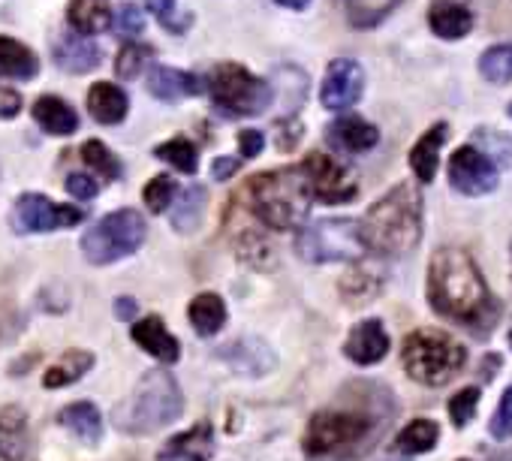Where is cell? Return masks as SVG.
<instances>
[{
  "instance_id": "obj_1",
  "label": "cell",
  "mask_w": 512,
  "mask_h": 461,
  "mask_svg": "<svg viewBox=\"0 0 512 461\" xmlns=\"http://www.w3.org/2000/svg\"><path fill=\"white\" fill-rule=\"evenodd\" d=\"M428 299L440 317L479 332H488L500 314V302L491 296L479 266L461 248L434 251L428 263Z\"/></svg>"
},
{
  "instance_id": "obj_2",
  "label": "cell",
  "mask_w": 512,
  "mask_h": 461,
  "mask_svg": "<svg viewBox=\"0 0 512 461\" xmlns=\"http://www.w3.org/2000/svg\"><path fill=\"white\" fill-rule=\"evenodd\" d=\"M386 419L374 407L344 404L311 416L305 431V455L311 461H350L359 458L383 431Z\"/></svg>"
},
{
  "instance_id": "obj_3",
  "label": "cell",
  "mask_w": 512,
  "mask_h": 461,
  "mask_svg": "<svg viewBox=\"0 0 512 461\" xmlns=\"http://www.w3.org/2000/svg\"><path fill=\"white\" fill-rule=\"evenodd\" d=\"M359 233L368 251L380 257H404L422 239V196L413 184H398L386 196H380L365 220L359 223Z\"/></svg>"
},
{
  "instance_id": "obj_4",
  "label": "cell",
  "mask_w": 512,
  "mask_h": 461,
  "mask_svg": "<svg viewBox=\"0 0 512 461\" xmlns=\"http://www.w3.org/2000/svg\"><path fill=\"white\" fill-rule=\"evenodd\" d=\"M244 196H247V208L256 214V220L272 229H281V233L284 229L302 226L311 211V202H314L302 166L253 175L244 187Z\"/></svg>"
},
{
  "instance_id": "obj_5",
  "label": "cell",
  "mask_w": 512,
  "mask_h": 461,
  "mask_svg": "<svg viewBox=\"0 0 512 461\" xmlns=\"http://www.w3.org/2000/svg\"><path fill=\"white\" fill-rule=\"evenodd\" d=\"M184 410V395L169 371H148L133 398L118 407V428L127 434H151L175 422Z\"/></svg>"
},
{
  "instance_id": "obj_6",
  "label": "cell",
  "mask_w": 512,
  "mask_h": 461,
  "mask_svg": "<svg viewBox=\"0 0 512 461\" xmlns=\"http://www.w3.org/2000/svg\"><path fill=\"white\" fill-rule=\"evenodd\" d=\"M404 371L422 386H443L449 383L467 362V350L437 329H416L404 338L401 347Z\"/></svg>"
},
{
  "instance_id": "obj_7",
  "label": "cell",
  "mask_w": 512,
  "mask_h": 461,
  "mask_svg": "<svg viewBox=\"0 0 512 461\" xmlns=\"http://www.w3.org/2000/svg\"><path fill=\"white\" fill-rule=\"evenodd\" d=\"M145 233V217L133 208H121L97 220L82 236V254L94 266H109L136 254L145 242Z\"/></svg>"
},
{
  "instance_id": "obj_8",
  "label": "cell",
  "mask_w": 512,
  "mask_h": 461,
  "mask_svg": "<svg viewBox=\"0 0 512 461\" xmlns=\"http://www.w3.org/2000/svg\"><path fill=\"white\" fill-rule=\"evenodd\" d=\"M214 106L229 115V118H241V115H263L272 100H275V85L263 82L260 76H253L250 70H244L241 64H220L211 70L208 79Z\"/></svg>"
},
{
  "instance_id": "obj_9",
  "label": "cell",
  "mask_w": 512,
  "mask_h": 461,
  "mask_svg": "<svg viewBox=\"0 0 512 461\" xmlns=\"http://www.w3.org/2000/svg\"><path fill=\"white\" fill-rule=\"evenodd\" d=\"M296 251L308 263H350L365 254V242L356 220L329 217L299 229Z\"/></svg>"
},
{
  "instance_id": "obj_10",
  "label": "cell",
  "mask_w": 512,
  "mask_h": 461,
  "mask_svg": "<svg viewBox=\"0 0 512 461\" xmlns=\"http://www.w3.org/2000/svg\"><path fill=\"white\" fill-rule=\"evenodd\" d=\"M85 220V211L76 205L55 202L43 193H22L10 211V226L19 236L25 233H55V229H70Z\"/></svg>"
},
{
  "instance_id": "obj_11",
  "label": "cell",
  "mask_w": 512,
  "mask_h": 461,
  "mask_svg": "<svg viewBox=\"0 0 512 461\" xmlns=\"http://www.w3.org/2000/svg\"><path fill=\"white\" fill-rule=\"evenodd\" d=\"M497 181H500L497 160L476 142L455 148V154L449 157V184L458 193L482 196V193H491L497 187Z\"/></svg>"
},
{
  "instance_id": "obj_12",
  "label": "cell",
  "mask_w": 512,
  "mask_h": 461,
  "mask_svg": "<svg viewBox=\"0 0 512 461\" xmlns=\"http://www.w3.org/2000/svg\"><path fill=\"white\" fill-rule=\"evenodd\" d=\"M302 172L308 178V187H311V196L323 205H341V202H350L359 187L350 175V169L344 163H338L332 154H308L305 163H302Z\"/></svg>"
},
{
  "instance_id": "obj_13",
  "label": "cell",
  "mask_w": 512,
  "mask_h": 461,
  "mask_svg": "<svg viewBox=\"0 0 512 461\" xmlns=\"http://www.w3.org/2000/svg\"><path fill=\"white\" fill-rule=\"evenodd\" d=\"M362 91H365V70H362V64L353 61V58H338L326 70V79H323V88H320V100H323L326 109L341 112V109L359 103Z\"/></svg>"
},
{
  "instance_id": "obj_14",
  "label": "cell",
  "mask_w": 512,
  "mask_h": 461,
  "mask_svg": "<svg viewBox=\"0 0 512 461\" xmlns=\"http://www.w3.org/2000/svg\"><path fill=\"white\" fill-rule=\"evenodd\" d=\"M326 139H329V145L335 151L365 154V151H371L380 142V130L374 124H368L365 118H359V115H344L335 124H329Z\"/></svg>"
},
{
  "instance_id": "obj_15",
  "label": "cell",
  "mask_w": 512,
  "mask_h": 461,
  "mask_svg": "<svg viewBox=\"0 0 512 461\" xmlns=\"http://www.w3.org/2000/svg\"><path fill=\"white\" fill-rule=\"evenodd\" d=\"M344 353L356 365H377L389 353V332L383 329L380 320H365L347 335Z\"/></svg>"
},
{
  "instance_id": "obj_16",
  "label": "cell",
  "mask_w": 512,
  "mask_h": 461,
  "mask_svg": "<svg viewBox=\"0 0 512 461\" xmlns=\"http://www.w3.org/2000/svg\"><path fill=\"white\" fill-rule=\"evenodd\" d=\"M428 25L440 40H464L473 31V10L467 0H434Z\"/></svg>"
},
{
  "instance_id": "obj_17",
  "label": "cell",
  "mask_w": 512,
  "mask_h": 461,
  "mask_svg": "<svg viewBox=\"0 0 512 461\" xmlns=\"http://www.w3.org/2000/svg\"><path fill=\"white\" fill-rule=\"evenodd\" d=\"M211 452H214V428L208 422H199L190 431L175 434L160 449V461H208Z\"/></svg>"
},
{
  "instance_id": "obj_18",
  "label": "cell",
  "mask_w": 512,
  "mask_h": 461,
  "mask_svg": "<svg viewBox=\"0 0 512 461\" xmlns=\"http://www.w3.org/2000/svg\"><path fill=\"white\" fill-rule=\"evenodd\" d=\"M133 341L160 362H178V356H181L178 338L166 329V323L157 314H151L133 326Z\"/></svg>"
},
{
  "instance_id": "obj_19",
  "label": "cell",
  "mask_w": 512,
  "mask_h": 461,
  "mask_svg": "<svg viewBox=\"0 0 512 461\" xmlns=\"http://www.w3.org/2000/svg\"><path fill=\"white\" fill-rule=\"evenodd\" d=\"M31 446L28 434V416L22 407H4L0 410V458L4 461H25Z\"/></svg>"
},
{
  "instance_id": "obj_20",
  "label": "cell",
  "mask_w": 512,
  "mask_h": 461,
  "mask_svg": "<svg viewBox=\"0 0 512 461\" xmlns=\"http://www.w3.org/2000/svg\"><path fill=\"white\" fill-rule=\"evenodd\" d=\"M148 91L157 97V100H181V97H196L202 94V82L193 76V73H184V70H172V67H154L148 73Z\"/></svg>"
},
{
  "instance_id": "obj_21",
  "label": "cell",
  "mask_w": 512,
  "mask_h": 461,
  "mask_svg": "<svg viewBox=\"0 0 512 461\" xmlns=\"http://www.w3.org/2000/svg\"><path fill=\"white\" fill-rule=\"evenodd\" d=\"M130 100L124 94V88L112 85V82H97L88 91V112L97 124H121L127 118Z\"/></svg>"
},
{
  "instance_id": "obj_22",
  "label": "cell",
  "mask_w": 512,
  "mask_h": 461,
  "mask_svg": "<svg viewBox=\"0 0 512 461\" xmlns=\"http://www.w3.org/2000/svg\"><path fill=\"white\" fill-rule=\"evenodd\" d=\"M34 121H37L46 133H52V136H70V133L79 130V115H76V109H73L67 100L52 97V94H46V97H40V100L34 103Z\"/></svg>"
},
{
  "instance_id": "obj_23",
  "label": "cell",
  "mask_w": 512,
  "mask_h": 461,
  "mask_svg": "<svg viewBox=\"0 0 512 461\" xmlns=\"http://www.w3.org/2000/svg\"><path fill=\"white\" fill-rule=\"evenodd\" d=\"M55 64L67 73H91L100 64V49L88 43L82 34H70L55 43Z\"/></svg>"
},
{
  "instance_id": "obj_24",
  "label": "cell",
  "mask_w": 512,
  "mask_h": 461,
  "mask_svg": "<svg viewBox=\"0 0 512 461\" xmlns=\"http://www.w3.org/2000/svg\"><path fill=\"white\" fill-rule=\"evenodd\" d=\"M446 139V124H434L431 130H425V136L413 145L410 151V169L416 172L419 181H434L437 166H440V148Z\"/></svg>"
},
{
  "instance_id": "obj_25",
  "label": "cell",
  "mask_w": 512,
  "mask_h": 461,
  "mask_svg": "<svg viewBox=\"0 0 512 461\" xmlns=\"http://www.w3.org/2000/svg\"><path fill=\"white\" fill-rule=\"evenodd\" d=\"M40 73L37 55L13 40V37H0V79H34Z\"/></svg>"
},
{
  "instance_id": "obj_26",
  "label": "cell",
  "mask_w": 512,
  "mask_h": 461,
  "mask_svg": "<svg viewBox=\"0 0 512 461\" xmlns=\"http://www.w3.org/2000/svg\"><path fill=\"white\" fill-rule=\"evenodd\" d=\"M67 19L76 28V34L94 37V34H100V31H106L112 25L109 0H70Z\"/></svg>"
},
{
  "instance_id": "obj_27",
  "label": "cell",
  "mask_w": 512,
  "mask_h": 461,
  "mask_svg": "<svg viewBox=\"0 0 512 461\" xmlns=\"http://www.w3.org/2000/svg\"><path fill=\"white\" fill-rule=\"evenodd\" d=\"M187 317H190V326L196 329V335L202 338H211L223 329L226 323V302L217 296V293H199L190 308H187Z\"/></svg>"
},
{
  "instance_id": "obj_28",
  "label": "cell",
  "mask_w": 512,
  "mask_h": 461,
  "mask_svg": "<svg viewBox=\"0 0 512 461\" xmlns=\"http://www.w3.org/2000/svg\"><path fill=\"white\" fill-rule=\"evenodd\" d=\"M58 422H61L70 434H76L79 440H85V443H97V440L103 437V416H100V410H97L94 404H88V401H76V404L64 407V410L58 413Z\"/></svg>"
},
{
  "instance_id": "obj_29",
  "label": "cell",
  "mask_w": 512,
  "mask_h": 461,
  "mask_svg": "<svg viewBox=\"0 0 512 461\" xmlns=\"http://www.w3.org/2000/svg\"><path fill=\"white\" fill-rule=\"evenodd\" d=\"M205 208H208V193L205 187L193 184L181 193L178 202H172V226L178 229V233H193V229H199L202 217H205Z\"/></svg>"
},
{
  "instance_id": "obj_30",
  "label": "cell",
  "mask_w": 512,
  "mask_h": 461,
  "mask_svg": "<svg viewBox=\"0 0 512 461\" xmlns=\"http://www.w3.org/2000/svg\"><path fill=\"white\" fill-rule=\"evenodd\" d=\"M91 365H94V356H91V353H85V350H70V353L61 356V362H55V365L46 371L43 386H49V389L70 386V383H76L79 377H85V371H91Z\"/></svg>"
},
{
  "instance_id": "obj_31",
  "label": "cell",
  "mask_w": 512,
  "mask_h": 461,
  "mask_svg": "<svg viewBox=\"0 0 512 461\" xmlns=\"http://www.w3.org/2000/svg\"><path fill=\"white\" fill-rule=\"evenodd\" d=\"M401 0H344V13L353 28H377Z\"/></svg>"
},
{
  "instance_id": "obj_32",
  "label": "cell",
  "mask_w": 512,
  "mask_h": 461,
  "mask_svg": "<svg viewBox=\"0 0 512 461\" xmlns=\"http://www.w3.org/2000/svg\"><path fill=\"white\" fill-rule=\"evenodd\" d=\"M440 440V428L434 419H413L401 434H398V449L407 455H422L431 452Z\"/></svg>"
},
{
  "instance_id": "obj_33",
  "label": "cell",
  "mask_w": 512,
  "mask_h": 461,
  "mask_svg": "<svg viewBox=\"0 0 512 461\" xmlns=\"http://www.w3.org/2000/svg\"><path fill=\"white\" fill-rule=\"evenodd\" d=\"M154 154H157V160H163V163H172L178 172H184V175H193L196 169H199V154H196V148H193V142L190 139H169V142H163V145H157L154 148Z\"/></svg>"
},
{
  "instance_id": "obj_34",
  "label": "cell",
  "mask_w": 512,
  "mask_h": 461,
  "mask_svg": "<svg viewBox=\"0 0 512 461\" xmlns=\"http://www.w3.org/2000/svg\"><path fill=\"white\" fill-rule=\"evenodd\" d=\"M82 160L94 169V172H100V178H106V181H115V178H121V160L112 154V148L109 145H103L100 139H88L85 145H82Z\"/></svg>"
},
{
  "instance_id": "obj_35",
  "label": "cell",
  "mask_w": 512,
  "mask_h": 461,
  "mask_svg": "<svg viewBox=\"0 0 512 461\" xmlns=\"http://www.w3.org/2000/svg\"><path fill=\"white\" fill-rule=\"evenodd\" d=\"M479 73L494 82V85H506L512 82V46H491L482 52L479 58Z\"/></svg>"
},
{
  "instance_id": "obj_36",
  "label": "cell",
  "mask_w": 512,
  "mask_h": 461,
  "mask_svg": "<svg viewBox=\"0 0 512 461\" xmlns=\"http://www.w3.org/2000/svg\"><path fill=\"white\" fill-rule=\"evenodd\" d=\"M347 296H350V302H371V296L380 290V272H374L371 266H356L350 275H347V281H344V287H341Z\"/></svg>"
},
{
  "instance_id": "obj_37",
  "label": "cell",
  "mask_w": 512,
  "mask_h": 461,
  "mask_svg": "<svg viewBox=\"0 0 512 461\" xmlns=\"http://www.w3.org/2000/svg\"><path fill=\"white\" fill-rule=\"evenodd\" d=\"M148 58H151V49H148V46H139V43H127V46L121 49L118 61H115V73H118V79H124V82L136 79V76H139V73L145 70Z\"/></svg>"
},
{
  "instance_id": "obj_38",
  "label": "cell",
  "mask_w": 512,
  "mask_h": 461,
  "mask_svg": "<svg viewBox=\"0 0 512 461\" xmlns=\"http://www.w3.org/2000/svg\"><path fill=\"white\" fill-rule=\"evenodd\" d=\"M175 181L169 178V175H157V178H151L148 184H145V190H142V196H145V205L154 211V214H163L172 202H175Z\"/></svg>"
},
{
  "instance_id": "obj_39",
  "label": "cell",
  "mask_w": 512,
  "mask_h": 461,
  "mask_svg": "<svg viewBox=\"0 0 512 461\" xmlns=\"http://www.w3.org/2000/svg\"><path fill=\"white\" fill-rule=\"evenodd\" d=\"M476 407H479V389H476V386H467V389L455 392V395L449 398V416H452L455 428H464V425L473 419Z\"/></svg>"
},
{
  "instance_id": "obj_40",
  "label": "cell",
  "mask_w": 512,
  "mask_h": 461,
  "mask_svg": "<svg viewBox=\"0 0 512 461\" xmlns=\"http://www.w3.org/2000/svg\"><path fill=\"white\" fill-rule=\"evenodd\" d=\"M148 10L172 34H184L190 25V19H178V0H148Z\"/></svg>"
},
{
  "instance_id": "obj_41",
  "label": "cell",
  "mask_w": 512,
  "mask_h": 461,
  "mask_svg": "<svg viewBox=\"0 0 512 461\" xmlns=\"http://www.w3.org/2000/svg\"><path fill=\"white\" fill-rule=\"evenodd\" d=\"M488 431H491L497 440L512 437V386L503 392V398H500V404H497V410H494V419H491Z\"/></svg>"
},
{
  "instance_id": "obj_42",
  "label": "cell",
  "mask_w": 512,
  "mask_h": 461,
  "mask_svg": "<svg viewBox=\"0 0 512 461\" xmlns=\"http://www.w3.org/2000/svg\"><path fill=\"white\" fill-rule=\"evenodd\" d=\"M142 28H145V16H142V10L136 7V4H124L121 10H118V19H115V31L121 34V37H139L142 34Z\"/></svg>"
},
{
  "instance_id": "obj_43",
  "label": "cell",
  "mask_w": 512,
  "mask_h": 461,
  "mask_svg": "<svg viewBox=\"0 0 512 461\" xmlns=\"http://www.w3.org/2000/svg\"><path fill=\"white\" fill-rule=\"evenodd\" d=\"M97 190H100L97 178H91V175H82V172H73V175H67V193H70V196H76V199L88 202V199H94V196H97Z\"/></svg>"
},
{
  "instance_id": "obj_44",
  "label": "cell",
  "mask_w": 512,
  "mask_h": 461,
  "mask_svg": "<svg viewBox=\"0 0 512 461\" xmlns=\"http://www.w3.org/2000/svg\"><path fill=\"white\" fill-rule=\"evenodd\" d=\"M238 148H241V157L244 160H253V157H260L263 148H266V136L260 130H241L238 133Z\"/></svg>"
},
{
  "instance_id": "obj_45",
  "label": "cell",
  "mask_w": 512,
  "mask_h": 461,
  "mask_svg": "<svg viewBox=\"0 0 512 461\" xmlns=\"http://www.w3.org/2000/svg\"><path fill=\"white\" fill-rule=\"evenodd\" d=\"M22 106H25V100H22L19 91H13V88H0V121L16 118V115L22 112Z\"/></svg>"
},
{
  "instance_id": "obj_46",
  "label": "cell",
  "mask_w": 512,
  "mask_h": 461,
  "mask_svg": "<svg viewBox=\"0 0 512 461\" xmlns=\"http://www.w3.org/2000/svg\"><path fill=\"white\" fill-rule=\"evenodd\" d=\"M235 169H238V160H229V157H217L214 160V178H220V181H226Z\"/></svg>"
},
{
  "instance_id": "obj_47",
  "label": "cell",
  "mask_w": 512,
  "mask_h": 461,
  "mask_svg": "<svg viewBox=\"0 0 512 461\" xmlns=\"http://www.w3.org/2000/svg\"><path fill=\"white\" fill-rule=\"evenodd\" d=\"M281 7H287V10H305L311 0H278Z\"/></svg>"
},
{
  "instance_id": "obj_48",
  "label": "cell",
  "mask_w": 512,
  "mask_h": 461,
  "mask_svg": "<svg viewBox=\"0 0 512 461\" xmlns=\"http://www.w3.org/2000/svg\"><path fill=\"white\" fill-rule=\"evenodd\" d=\"M136 305L133 302H118V317H133Z\"/></svg>"
},
{
  "instance_id": "obj_49",
  "label": "cell",
  "mask_w": 512,
  "mask_h": 461,
  "mask_svg": "<svg viewBox=\"0 0 512 461\" xmlns=\"http://www.w3.org/2000/svg\"><path fill=\"white\" fill-rule=\"evenodd\" d=\"M509 344H512V326H509Z\"/></svg>"
},
{
  "instance_id": "obj_50",
  "label": "cell",
  "mask_w": 512,
  "mask_h": 461,
  "mask_svg": "<svg viewBox=\"0 0 512 461\" xmlns=\"http://www.w3.org/2000/svg\"><path fill=\"white\" fill-rule=\"evenodd\" d=\"M509 118H512V103H509Z\"/></svg>"
},
{
  "instance_id": "obj_51",
  "label": "cell",
  "mask_w": 512,
  "mask_h": 461,
  "mask_svg": "<svg viewBox=\"0 0 512 461\" xmlns=\"http://www.w3.org/2000/svg\"><path fill=\"white\" fill-rule=\"evenodd\" d=\"M458 461H470V458H458Z\"/></svg>"
}]
</instances>
